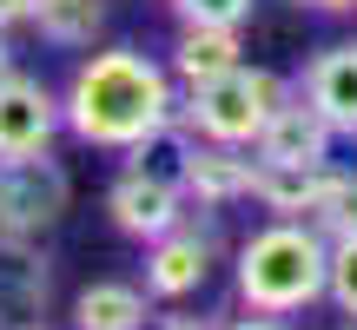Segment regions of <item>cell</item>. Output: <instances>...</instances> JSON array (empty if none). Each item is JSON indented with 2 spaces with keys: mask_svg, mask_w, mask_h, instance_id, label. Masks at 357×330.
<instances>
[{
  "mask_svg": "<svg viewBox=\"0 0 357 330\" xmlns=\"http://www.w3.org/2000/svg\"><path fill=\"white\" fill-rule=\"evenodd\" d=\"M159 330H225V317H218V311H199V317H192V311H166V317H153Z\"/></svg>",
  "mask_w": 357,
  "mask_h": 330,
  "instance_id": "d6986e66",
  "label": "cell"
},
{
  "mask_svg": "<svg viewBox=\"0 0 357 330\" xmlns=\"http://www.w3.org/2000/svg\"><path fill=\"white\" fill-rule=\"evenodd\" d=\"M252 146H225V139H199L185 159V198L199 212H225V205H245L252 198V178H258V159H245Z\"/></svg>",
  "mask_w": 357,
  "mask_h": 330,
  "instance_id": "30bf717a",
  "label": "cell"
},
{
  "mask_svg": "<svg viewBox=\"0 0 357 330\" xmlns=\"http://www.w3.org/2000/svg\"><path fill=\"white\" fill-rule=\"evenodd\" d=\"M53 304V258L40 238L0 231V324H26L47 317Z\"/></svg>",
  "mask_w": 357,
  "mask_h": 330,
  "instance_id": "ba28073f",
  "label": "cell"
},
{
  "mask_svg": "<svg viewBox=\"0 0 357 330\" xmlns=\"http://www.w3.org/2000/svg\"><path fill=\"white\" fill-rule=\"evenodd\" d=\"M0 330H53L47 317H26V324H0Z\"/></svg>",
  "mask_w": 357,
  "mask_h": 330,
  "instance_id": "cb8c5ba5",
  "label": "cell"
},
{
  "mask_svg": "<svg viewBox=\"0 0 357 330\" xmlns=\"http://www.w3.org/2000/svg\"><path fill=\"white\" fill-rule=\"evenodd\" d=\"M153 324V297L146 284H126V278H100L73 297V330H146Z\"/></svg>",
  "mask_w": 357,
  "mask_h": 330,
  "instance_id": "5bb4252c",
  "label": "cell"
},
{
  "mask_svg": "<svg viewBox=\"0 0 357 330\" xmlns=\"http://www.w3.org/2000/svg\"><path fill=\"white\" fill-rule=\"evenodd\" d=\"M337 165H271L258 159V178H252V205L265 218H311L324 205V185H331Z\"/></svg>",
  "mask_w": 357,
  "mask_h": 330,
  "instance_id": "7c38bea8",
  "label": "cell"
},
{
  "mask_svg": "<svg viewBox=\"0 0 357 330\" xmlns=\"http://www.w3.org/2000/svg\"><path fill=\"white\" fill-rule=\"evenodd\" d=\"M166 66H172L178 86H205V79L245 66V33H238V26H178Z\"/></svg>",
  "mask_w": 357,
  "mask_h": 330,
  "instance_id": "4fadbf2b",
  "label": "cell"
},
{
  "mask_svg": "<svg viewBox=\"0 0 357 330\" xmlns=\"http://www.w3.org/2000/svg\"><path fill=\"white\" fill-rule=\"evenodd\" d=\"M337 317H357V238H331V278H324Z\"/></svg>",
  "mask_w": 357,
  "mask_h": 330,
  "instance_id": "ac0fdd59",
  "label": "cell"
},
{
  "mask_svg": "<svg viewBox=\"0 0 357 330\" xmlns=\"http://www.w3.org/2000/svg\"><path fill=\"white\" fill-rule=\"evenodd\" d=\"M324 278H331V238L311 218H265L231 265L238 304L271 311V317H298V311L324 304Z\"/></svg>",
  "mask_w": 357,
  "mask_h": 330,
  "instance_id": "7a4b0ae2",
  "label": "cell"
},
{
  "mask_svg": "<svg viewBox=\"0 0 357 330\" xmlns=\"http://www.w3.org/2000/svg\"><path fill=\"white\" fill-rule=\"evenodd\" d=\"M311 225L324 231V238H357V172L337 165L331 185H324V205L311 212Z\"/></svg>",
  "mask_w": 357,
  "mask_h": 330,
  "instance_id": "2e32d148",
  "label": "cell"
},
{
  "mask_svg": "<svg viewBox=\"0 0 357 330\" xmlns=\"http://www.w3.org/2000/svg\"><path fill=\"white\" fill-rule=\"evenodd\" d=\"M291 100V79L271 66H231V73L205 79V86L178 93V119L199 139H225V146H258V132L271 126V113Z\"/></svg>",
  "mask_w": 357,
  "mask_h": 330,
  "instance_id": "3957f363",
  "label": "cell"
},
{
  "mask_svg": "<svg viewBox=\"0 0 357 330\" xmlns=\"http://www.w3.org/2000/svg\"><path fill=\"white\" fill-rule=\"evenodd\" d=\"M212 258H218V225L205 218V225H172L166 238L146 244V297L153 304H185V297L205 291V278H212Z\"/></svg>",
  "mask_w": 357,
  "mask_h": 330,
  "instance_id": "5b68a950",
  "label": "cell"
},
{
  "mask_svg": "<svg viewBox=\"0 0 357 330\" xmlns=\"http://www.w3.org/2000/svg\"><path fill=\"white\" fill-rule=\"evenodd\" d=\"M60 106H66V132L79 146L126 152L166 119H178V79H172V66H159L139 47H100L73 66Z\"/></svg>",
  "mask_w": 357,
  "mask_h": 330,
  "instance_id": "6da1fadb",
  "label": "cell"
},
{
  "mask_svg": "<svg viewBox=\"0 0 357 330\" xmlns=\"http://www.w3.org/2000/svg\"><path fill=\"white\" fill-rule=\"evenodd\" d=\"M33 33L60 53H93V40L106 33V0H40Z\"/></svg>",
  "mask_w": 357,
  "mask_h": 330,
  "instance_id": "9a60e30c",
  "label": "cell"
},
{
  "mask_svg": "<svg viewBox=\"0 0 357 330\" xmlns=\"http://www.w3.org/2000/svg\"><path fill=\"white\" fill-rule=\"evenodd\" d=\"M185 212H192L185 185H172V178H159V172L119 165V178L106 185V218H113V231H126V238H139V244H153V238H166L172 225H185Z\"/></svg>",
  "mask_w": 357,
  "mask_h": 330,
  "instance_id": "8992f818",
  "label": "cell"
},
{
  "mask_svg": "<svg viewBox=\"0 0 357 330\" xmlns=\"http://www.w3.org/2000/svg\"><path fill=\"white\" fill-rule=\"evenodd\" d=\"M66 126V106L60 93L47 86L40 73H20L13 66L0 79V159H26V152H47Z\"/></svg>",
  "mask_w": 357,
  "mask_h": 330,
  "instance_id": "52a82bcc",
  "label": "cell"
},
{
  "mask_svg": "<svg viewBox=\"0 0 357 330\" xmlns=\"http://www.w3.org/2000/svg\"><path fill=\"white\" fill-rule=\"evenodd\" d=\"M13 73V47H7V33H0V79Z\"/></svg>",
  "mask_w": 357,
  "mask_h": 330,
  "instance_id": "603a6c76",
  "label": "cell"
},
{
  "mask_svg": "<svg viewBox=\"0 0 357 330\" xmlns=\"http://www.w3.org/2000/svg\"><path fill=\"white\" fill-rule=\"evenodd\" d=\"M225 330H291V324L271 317V311H252V317H225Z\"/></svg>",
  "mask_w": 357,
  "mask_h": 330,
  "instance_id": "44dd1931",
  "label": "cell"
},
{
  "mask_svg": "<svg viewBox=\"0 0 357 330\" xmlns=\"http://www.w3.org/2000/svg\"><path fill=\"white\" fill-rule=\"evenodd\" d=\"M33 7H40V0H0V33H20V26H33Z\"/></svg>",
  "mask_w": 357,
  "mask_h": 330,
  "instance_id": "ffe728a7",
  "label": "cell"
},
{
  "mask_svg": "<svg viewBox=\"0 0 357 330\" xmlns=\"http://www.w3.org/2000/svg\"><path fill=\"white\" fill-rule=\"evenodd\" d=\"M66 212H73V172L53 159V146L26 159H0V231L47 238Z\"/></svg>",
  "mask_w": 357,
  "mask_h": 330,
  "instance_id": "277c9868",
  "label": "cell"
},
{
  "mask_svg": "<svg viewBox=\"0 0 357 330\" xmlns=\"http://www.w3.org/2000/svg\"><path fill=\"white\" fill-rule=\"evenodd\" d=\"M298 93L337 126V139H357V40H337V47L311 53Z\"/></svg>",
  "mask_w": 357,
  "mask_h": 330,
  "instance_id": "8fae6325",
  "label": "cell"
},
{
  "mask_svg": "<svg viewBox=\"0 0 357 330\" xmlns=\"http://www.w3.org/2000/svg\"><path fill=\"white\" fill-rule=\"evenodd\" d=\"M172 13H178V26H252V13H258V0H172Z\"/></svg>",
  "mask_w": 357,
  "mask_h": 330,
  "instance_id": "e0dca14e",
  "label": "cell"
},
{
  "mask_svg": "<svg viewBox=\"0 0 357 330\" xmlns=\"http://www.w3.org/2000/svg\"><path fill=\"white\" fill-rule=\"evenodd\" d=\"M291 7H311V13H357V0H291Z\"/></svg>",
  "mask_w": 357,
  "mask_h": 330,
  "instance_id": "7402d4cb",
  "label": "cell"
},
{
  "mask_svg": "<svg viewBox=\"0 0 357 330\" xmlns=\"http://www.w3.org/2000/svg\"><path fill=\"white\" fill-rule=\"evenodd\" d=\"M331 146H337V126L318 113V106L305 100V93L291 86V100L271 113V126L258 132L252 152L271 159V165H331Z\"/></svg>",
  "mask_w": 357,
  "mask_h": 330,
  "instance_id": "9c48e42d",
  "label": "cell"
},
{
  "mask_svg": "<svg viewBox=\"0 0 357 330\" xmlns=\"http://www.w3.org/2000/svg\"><path fill=\"white\" fill-rule=\"evenodd\" d=\"M331 330H357V317H337V324H331Z\"/></svg>",
  "mask_w": 357,
  "mask_h": 330,
  "instance_id": "d4e9b609",
  "label": "cell"
}]
</instances>
